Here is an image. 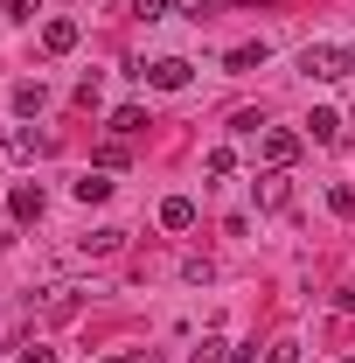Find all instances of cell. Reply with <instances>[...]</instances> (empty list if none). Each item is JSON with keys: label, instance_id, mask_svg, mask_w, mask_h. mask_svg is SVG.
I'll use <instances>...</instances> for the list:
<instances>
[{"label": "cell", "instance_id": "obj_1", "mask_svg": "<svg viewBox=\"0 0 355 363\" xmlns=\"http://www.w3.org/2000/svg\"><path fill=\"white\" fill-rule=\"evenodd\" d=\"M300 70H307V77H327V84H342V77L355 70V49L349 43H307V49H300Z\"/></svg>", "mask_w": 355, "mask_h": 363}, {"label": "cell", "instance_id": "obj_2", "mask_svg": "<svg viewBox=\"0 0 355 363\" xmlns=\"http://www.w3.org/2000/svg\"><path fill=\"white\" fill-rule=\"evenodd\" d=\"M258 147H265L272 168H293V161H300V133H286V126H265V133H258Z\"/></svg>", "mask_w": 355, "mask_h": 363}, {"label": "cell", "instance_id": "obj_3", "mask_svg": "<svg viewBox=\"0 0 355 363\" xmlns=\"http://www.w3.org/2000/svg\"><path fill=\"white\" fill-rule=\"evenodd\" d=\"M7 210H14V224H35V217L49 210L42 182H14V196H7Z\"/></svg>", "mask_w": 355, "mask_h": 363}, {"label": "cell", "instance_id": "obj_4", "mask_svg": "<svg viewBox=\"0 0 355 363\" xmlns=\"http://www.w3.org/2000/svg\"><path fill=\"white\" fill-rule=\"evenodd\" d=\"M139 77H146L153 91H181V84H188V63H181V56H153Z\"/></svg>", "mask_w": 355, "mask_h": 363}, {"label": "cell", "instance_id": "obj_5", "mask_svg": "<svg viewBox=\"0 0 355 363\" xmlns=\"http://www.w3.org/2000/svg\"><path fill=\"white\" fill-rule=\"evenodd\" d=\"M77 35H84V28H77L70 14H56V21H42V49H49V56H70V49H77Z\"/></svg>", "mask_w": 355, "mask_h": 363}, {"label": "cell", "instance_id": "obj_6", "mask_svg": "<svg viewBox=\"0 0 355 363\" xmlns=\"http://www.w3.org/2000/svg\"><path fill=\"white\" fill-rule=\"evenodd\" d=\"M7 105H14V112H21V119H35V112H42V105H49V91H42V77H21V84L7 91Z\"/></svg>", "mask_w": 355, "mask_h": 363}, {"label": "cell", "instance_id": "obj_7", "mask_svg": "<svg viewBox=\"0 0 355 363\" xmlns=\"http://www.w3.org/2000/svg\"><path fill=\"white\" fill-rule=\"evenodd\" d=\"M70 196H77L84 210H91V203H105V196H112V182H105V168H91V175H77V182H70Z\"/></svg>", "mask_w": 355, "mask_h": 363}, {"label": "cell", "instance_id": "obj_8", "mask_svg": "<svg viewBox=\"0 0 355 363\" xmlns=\"http://www.w3.org/2000/svg\"><path fill=\"white\" fill-rule=\"evenodd\" d=\"M258 63H265V43H244V49H230V56H223V70H230V77H244V70H258Z\"/></svg>", "mask_w": 355, "mask_h": 363}, {"label": "cell", "instance_id": "obj_9", "mask_svg": "<svg viewBox=\"0 0 355 363\" xmlns=\"http://www.w3.org/2000/svg\"><path fill=\"white\" fill-rule=\"evenodd\" d=\"M307 140L334 147V140H342V112H313V119H307Z\"/></svg>", "mask_w": 355, "mask_h": 363}, {"label": "cell", "instance_id": "obj_10", "mask_svg": "<svg viewBox=\"0 0 355 363\" xmlns=\"http://www.w3.org/2000/svg\"><path fill=\"white\" fill-rule=\"evenodd\" d=\"M161 224H168V230H188V224H195V203H188V196H168V203H161Z\"/></svg>", "mask_w": 355, "mask_h": 363}, {"label": "cell", "instance_id": "obj_11", "mask_svg": "<svg viewBox=\"0 0 355 363\" xmlns=\"http://www.w3.org/2000/svg\"><path fill=\"white\" fill-rule=\"evenodd\" d=\"M230 350H237V342H223V335H202V342L188 350V363H230Z\"/></svg>", "mask_w": 355, "mask_h": 363}, {"label": "cell", "instance_id": "obj_12", "mask_svg": "<svg viewBox=\"0 0 355 363\" xmlns=\"http://www.w3.org/2000/svg\"><path fill=\"white\" fill-rule=\"evenodd\" d=\"M202 175H209V182L237 175V154H230V147H209V154H202Z\"/></svg>", "mask_w": 355, "mask_h": 363}, {"label": "cell", "instance_id": "obj_13", "mask_svg": "<svg viewBox=\"0 0 355 363\" xmlns=\"http://www.w3.org/2000/svg\"><path fill=\"white\" fill-rule=\"evenodd\" d=\"M139 126H146V112H139V105H119V112H112V133H119V140H133Z\"/></svg>", "mask_w": 355, "mask_h": 363}, {"label": "cell", "instance_id": "obj_14", "mask_svg": "<svg viewBox=\"0 0 355 363\" xmlns=\"http://www.w3.org/2000/svg\"><path fill=\"white\" fill-rule=\"evenodd\" d=\"M258 203H265V210H279V203H286V168H272V175L258 182Z\"/></svg>", "mask_w": 355, "mask_h": 363}, {"label": "cell", "instance_id": "obj_15", "mask_svg": "<svg viewBox=\"0 0 355 363\" xmlns=\"http://www.w3.org/2000/svg\"><path fill=\"white\" fill-rule=\"evenodd\" d=\"M119 238H126V230L105 224V230H91V238H84V252H91V259H105V252H119Z\"/></svg>", "mask_w": 355, "mask_h": 363}, {"label": "cell", "instance_id": "obj_16", "mask_svg": "<svg viewBox=\"0 0 355 363\" xmlns=\"http://www.w3.org/2000/svg\"><path fill=\"white\" fill-rule=\"evenodd\" d=\"M327 203H334L342 217H355V189H349V182H334V196H327Z\"/></svg>", "mask_w": 355, "mask_h": 363}, {"label": "cell", "instance_id": "obj_17", "mask_svg": "<svg viewBox=\"0 0 355 363\" xmlns=\"http://www.w3.org/2000/svg\"><path fill=\"white\" fill-rule=\"evenodd\" d=\"M7 14H14V21H35V14H42V0H7Z\"/></svg>", "mask_w": 355, "mask_h": 363}, {"label": "cell", "instance_id": "obj_18", "mask_svg": "<svg viewBox=\"0 0 355 363\" xmlns=\"http://www.w3.org/2000/svg\"><path fill=\"white\" fill-rule=\"evenodd\" d=\"M133 14H139V21H161V14H168V0H133Z\"/></svg>", "mask_w": 355, "mask_h": 363}, {"label": "cell", "instance_id": "obj_19", "mask_svg": "<svg viewBox=\"0 0 355 363\" xmlns=\"http://www.w3.org/2000/svg\"><path fill=\"white\" fill-rule=\"evenodd\" d=\"M265 363H300V342H272V357Z\"/></svg>", "mask_w": 355, "mask_h": 363}, {"label": "cell", "instance_id": "obj_20", "mask_svg": "<svg viewBox=\"0 0 355 363\" xmlns=\"http://www.w3.org/2000/svg\"><path fill=\"white\" fill-rule=\"evenodd\" d=\"M14 363H56V350H42V342H35V350H21Z\"/></svg>", "mask_w": 355, "mask_h": 363}, {"label": "cell", "instance_id": "obj_21", "mask_svg": "<svg viewBox=\"0 0 355 363\" xmlns=\"http://www.w3.org/2000/svg\"><path fill=\"white\" fill-rule=\"evenodd\" d=\"M105 363H153V357H105Z\"/></svg>", "mask_w": 355, "mask_h": 363}, {"label": "cell", "instance_id": "obj_22", "mask_svg": "<svg viewBox=\"0 0 355 363\" xmlns=\"http://www.w3.org/2000/svg\"><path fill=\"white\" fill-rule=\"evenodd\" d=\"M244 7H279V0H244Z\"/></svg>", "mask_w": 355, "mask_h": 363}, {"label": "cell", "instance_id": "obj_23", "mask_svg": "<svg viewBox=\"0 0 355 363\" xmlns=\"http://www.w3.org/2000/svg\"><path fill=\"white\" fill-rule=\"evenodd\" d=\"M342 363H355V357H342Z\"/></svg>", "mask_w": 355, "mask_h": 363}]
</instances>
